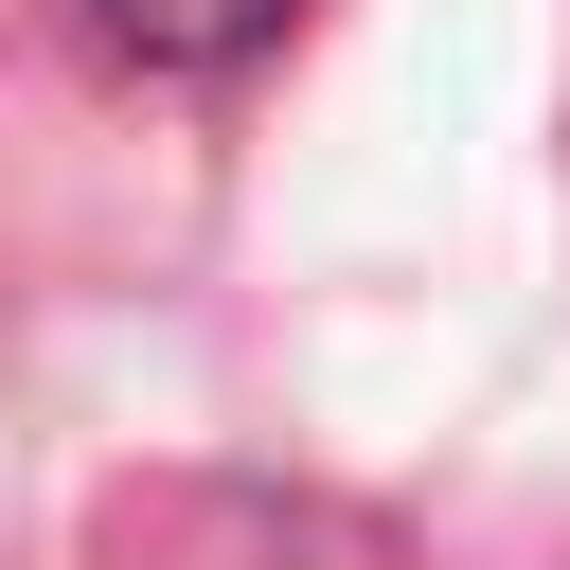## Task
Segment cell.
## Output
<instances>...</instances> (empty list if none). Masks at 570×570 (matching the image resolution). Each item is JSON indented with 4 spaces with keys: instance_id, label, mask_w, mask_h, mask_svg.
I'll use <instances>...</instances> for the list:
<instances>
[{
    "instance_id": "obj_1",
    "label": "cell",
    "mask_w": 570,
    "mask_h": 570,
    "mask_svg": "<svg viewBox=\"0 0 570 570\" xmlns=\"http://www.w3.org/2000/svg\"><path fill=\"white\" fill-rule=\"evenodd\" d=\"M107 18V53H142V71H232V53H267L303 0H89Z\"/></svg>"
}]
</instances>
